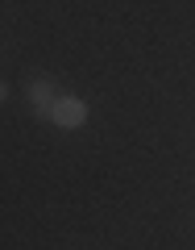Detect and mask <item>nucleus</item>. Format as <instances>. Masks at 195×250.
I'll use <instances>...</instances> for the list:
<instances>
[{"label":"nucleus","mask_w":195,"mask_h":250,"mask_svg":"<svg viewBox=\"0 0 195 250\" xmlns=\"http://www.w3.org/2000/svg\"><path fill=\"white\" fill-rule=\"evenodd\" d=\"M50 121L58 125V129H79V125L88 121V100L58 92V100H54V108H50Z\"/></svg>","instance_id":"1"},{"label":"nucleus","mask_w":195,"mask_h":250,"mask_svg":"<svg viewBox=\"0 0 195 250\" xmlns=\"http://www.w3.org/2000/svg\"><path fill=\"white\" fill-rule=\"evenodd\" d=\"M54 100H58V88H54L50 80H34L29 83V108H34L37 117H50Z\"/></svg>","instance_id":"2"},{"label":"nucleus","mask_w":195,"mask_h":250,"mask_svg":"<svg viewBox=\"0 0 195 250\" xmlns=\"http://www.w3.org/2000/svg\"><path fill=\"white\" fill-rule=\"evenodd\" d=\"M4 96H9V88H4V83H0V100H4Z\"/></svg>","instance_id":"3"}]
</instances>
